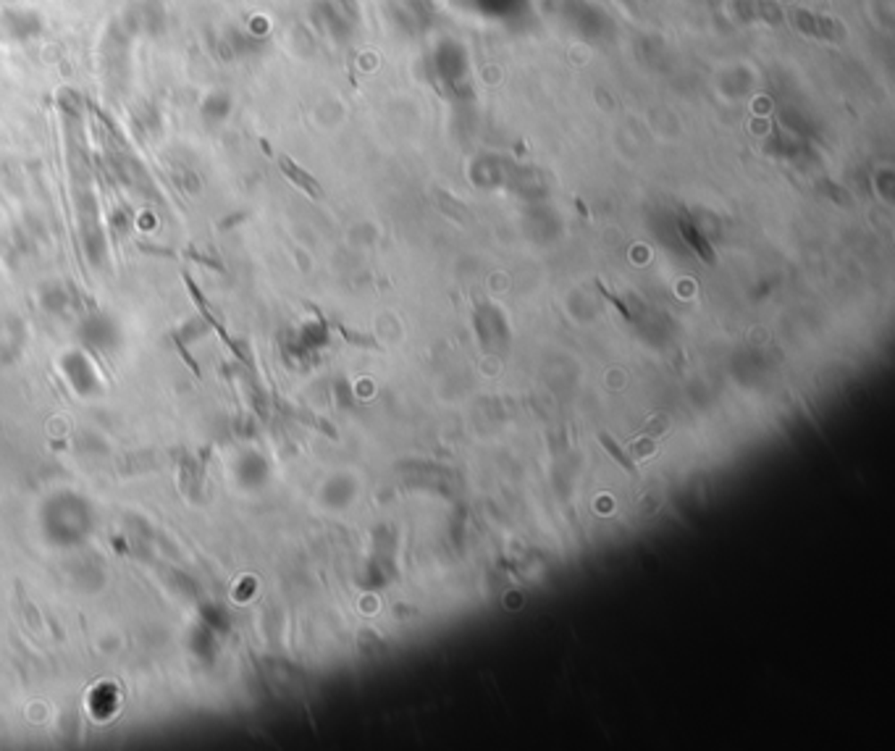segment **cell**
Segmentation results:
<instances>
[{"mask_svg":"<svg viewBox=\"0 0 895 751\" xmlns=\"http://www.w3.org/2000/svg\"><path fill=\"white\" fill-rule=\"evenodd\" d=\"M3 24H5V29L11 32V38H16V40H32L35 35L43 32V19H40V13H35V11H24V8H19V11H5V13H3Z\"/></svg>","mask_w":895,"mask_h":751,"instance_id":"obj_1","label":"cell"},{"mask_svg":"<svg viewBox=\"0 0 895 751\" xmlns=\"http://www.w3.org/2000/svg\"><path fill=\"white\" fill-rule=\"evenodd\" d=\"M793 21L799 24V29H804L811 38H822V40H841L843 38V29L835 21L814 16L807 11H793Z\"/></svg>","mask_w":895,"mask_h":751,"instance_id":"obj_2","label":"cell"},{"mask_svg":"<svg viewBox=\"0 0 895 751\" xmlns=\"http://www.w3.org/2000/svg\"><path fill=\"white\" fill-rule=\"evenodd\" d=\"M598 442H601V446L606 449V455L625 471V473H631V476H636L639 473V468H636V463H633V457L617 444V439L609 434V431H598Z\"/></svg>","mask_w":895,"mask_h":751,"instance_id":"obj_3","label":"cell"},{"mask_svg":"<svg viewBox=\"0 0 895 751\" xmlns=\"http://www.w3.org/2000/svg\"><path fill=\"white\" fill-rule=\"evenodd\" d=\"M281 169H284V174L292 179L297 187H302V189H305L310 197H321V195H323V192H321V187H318V181L310 177V174H305L302 169H297V166H295L289 158H281Z\"/></svg>","mask_w":895,"mask_h":751,"instance_id":"obj_4","label":"cell"},{"mask_svg":"<svg viewBox=\"0 0 895 751\" xmlns=\"http://www.w3.org/2000/svg\"><path fill=\"white\" fill-rule=\"evenodd\" d=\"M203 111L205 113H213V119H223L229 111H231V97L226 92H211L205 100H203Z\"/></svg>","mask_w":895,"mask_h":751,"instance_id":"obj_5","label":"cell"}]
</instances>
